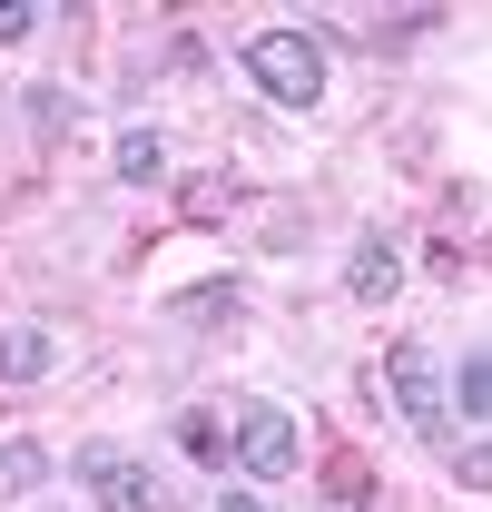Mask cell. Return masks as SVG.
I'll use <instances>...</instances> for the list:
<instances>
[{
	"mask_svg": "<svg viewBox=\"0 0 492 512\" xmlns=\"http://www.w3.org/2000/svg\"><path fill=\"white\" fill-rule=\"evenodd\" d=\"M178 444L197 453V463H227V424H217V414H178Z\"/></svg>",
	"mask_w": 492,
	"mask_h": 512,
	"instance_id": "8fae6325",
	"label": "cell"
},
{
	"mask_svg": "<svg viewBox=\"0 0 492 512\" xmlns=\"http://www.w3.org/2000/svg\"><path fill=\"white\" fill-rule=\"evenodd\" d=\"M217 512H266V493H256V483H246V493H227V503Z\"/></svg>",
	"mask_w": 492,
	"mask_h": 512,
	"instance_id": "5bb4252c",
	"label": "cell"
},
{
	"mask_svg": "<svg viewBox=\"0 0 492 512\" xmlns=\"http://www.w3.org/2000/svg\"><path fill=\"white\" fill-rule=\"evenodd\" d=\"M384 394L404 404V424H414L424 444H453V414H443V365H433V345H394V355H384Z\"/></svg>",
	"mask_w": 492,
	"mask_h": 512,
	"instance_id": "277c9868",
	"label": "cell"
},
{
	"mask_svg": "<svg viewBox=\"0 0 492 512\" xmlns=\"http://www.w3.org/2000/svg\"><path fill=\"white\" fill-rule=\"evenodd\" d=\"M60 365V335L50 325H0V384H40Z\"/></svg>",
	"mask_w": 492,
	"mask_h": 512,
	"instance_id": "8992f818",
	"label": "cell"
},
{
	"mask_svg": "<svg viewBox=\"0 0 492 512\" xmlns=\"http://www.w3.org/2000/svg\"><path fill=\"white\" fill-rule=\"evenodd\" d=\"M237 60L276 109H315L325 99V30H256V40H237Z\"/></svg>",
	"mask_w": 492,
	"mask_h": 512,
	"instance_id": "6da1fadb",
	"label": "cell"
},
{
	"mask_svg": "<svg viewBox=\"0 0 492 512\" xmlns=\"http://www.w3.org/2000/svg\"><path fill=\"white\" fill-rule=\"evenodd\" d=\"M443 414H463V434L492 414V365H483V345H463V365L443 375Z\"/></svg>",
	"mask_w": 492,
	"mask_h": 512,
	"instance_id": "52a82bcc",
	"label": "cell"
},
{
	"mask_svg": "<svg viewBox=\"0 0 492 512\" xmlns=\"http://www.w3.org/2000/svg\"><path fill=\"white\" fill-rule=\"evenodd\" d=\"M227 197H237L227 178H187V217H227Z\"/></svg>",
	"mask_w": 492,
	"mask_h": 512,
	"instance_id": "7c38bea8",
	"label": "cell"
},
{
	"mask_svg": "<svg viewBox=\"0 0 492 512\" xmlns=\"http://www.w3.org/2000/svg\"><path fill=\"white\" fill-rule=\"evenodd\" d=\"M30 128H40V138H69V128H79V99H69V89H30Z\"/></svg>",
	"mask_w": 492,
	"mask_h": 512,
	"instance_id": "30bf717a",
	"label": "cell"
},
{
	"mask_svg": "<svg viewBox=\"0 0 492 512\" xmlns=\"http://www.w3.org/2000/svg\"><path fill=\"white\" fill-rule=\"evenodd\" d=\"M69 473L99 493V512H178V503H168V483H158L138 453H119V444H79V453H69Z\"/></svg>",
	"mask_w": 492,
	"mask_h": 512,
	"instance_id": "3957f363",
	"label": "cell"
},
{
	"mask_svg": "<svg viewBox=\"0 0 492 512\" xmlns=\"http://www.w3.org/2000/svg\"><path fill=\"white\" fill-rule=\"evenodd\" d=\"M109 168H119L128 188H158V178H168V138H158V128H119Z\"/></svg>",
	"mask_w": 492,
	"mask_h": 512,
	"instance_id": "ba28073f",
	"label": "cell"
},
{
	"mask_svg": "<svg viewBox=\"0 0 492 512\" xmlns=\"http://www.w3.org/2000/svg\"><path fill=\"white\" fill-rule=\"evenodd\" d=\"M394 286H404V247H394L384 227H374V237H355V256H345V296H355V306H384Z\"/></svg>",
	"mask_w": 492,
	"mask_h": 512,
	"instance_id": "5b68a950",
	"label": "cell"
},
{
	"mask_svg": "<svg viewBox=\"0 0 492 512\" xmlns=\"http://www.w3.org/2000/svg\"><path fill=\"white\" fill-rule=\"evenodd\" d=\"M30 30H40V0H0V50L30 40Z\"/></svg>",
	"mask_w": 492,
	"mask_h": 512,
	"instance_id": "4fadbf2b",
	"label": "cell"
},
{
	"mask_svg": "<svg viewBox=\"0 0 492 512\" xmlns=\"http://www.w3.org/2000/svg\"><path fill=\"white\" fill-rule=\"evenodd\" d=\"M40 483H50V453L30 444V434H10L0 444V493H40Z\"/></svg>",
	"mask_w": 492,
	"mask_h": 512,
	"instance_id": "9c48e42d",
	"label": "cell"
},
{
	"mask_svg": "<svg viewBox=\"0 0 492 512\" xmlns=\"http://www.w3.org/2000/svg\"><path fill=\"white\" fill-rule=\"evenodd\" d=\"M227 453L246 463V483H286V473L306 463V424H296L286 404H237V424H227Z\"/></svg>",
	"mask_w": 492,
	"mask_h": 512,
	"instance_id": "7a4b0ae2",
	"label": "cell"
}]
</instances>
